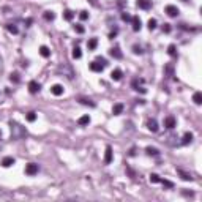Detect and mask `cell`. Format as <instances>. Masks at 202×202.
<instances>
[{
	"instance_id": "6da1fadb",
	"label": "cell",
	"mask_w": 202,
	"mask_h": 202,
	"mask_svg": "<svg viewBox=\"0 0 202 202\" xmlns=\"http://www.w3.org/2000/svg\"><path fill=\"white\" fill-rule=\"evenodd\" d=\"M10 130H11V139H14V141H21L27 136L25 126H22L18 122H13V120L10 122Z\"/></svg>"
},
{
	"instance_id": "7a4b0ae2",
	"label": "cell",
	"mask_w": 202,
	"mask_h": 202,
	"mask_svg": "<svg viewBox=\"0 0 202 202\" xmlns=\"http://www.w3.org/2000/svg\"><path fill=\"white\" fill-rule=\"evenodd\" d=\"M57 74L66 76L68 79H73V77H74V71H73V68H71L68 63H60V66L57 68Z\"/></svg>"
},
{
	"instance_id": "3957f363",
	"label": "cell",
	"mask_w": 202,
	"mask_h": 202,
	"mask_svg": "<svg viewBox=\"0 0 202 202\" xmlns=\"http://www.w3.org/2000/svg\"><path fill=\"white\" fill-rule=\"evenodd\" d=\"M164 11H166V14L171 16V18H177L179 13H180V10H179L175 5H167V6L164 8Z\"/></svg>"
},
{
	"instance_id": "277c9868",
	"label": "cell",
	"mask_w": 202,
	"mask_h": 202,
	"mask_svg": "<svg viewBox=\"0 0 202 202\" xmlns=\"http://www.w3.org/2000/svg\"><path fill=\"white\" fill-rule=\"evenodd\" d=\"M164 126L167 128V130H174L177 126V120H175V117L174 115H169V117H166L164 118Z\"/></svg>"
},
{
	"instance_id": "5b68a950",
	"label": "cell",
	"mask_w": 202,
	"mask_h": 202,
	"mask_svg": "<svg viewBox=\"0 0 202 202\" xmlns=\"http://www.w3.org/2000/svg\"><path fill=\"white\" fill-rule=\"evenodd\" d=\"M25 174H27V175H35V174H38V164L29 163L25 166Z\"/></svg>"
},
{
	"instance_id": "8992f818",
	"label": "cell",
	"mask_w": 202,
	"mask_h": 202,
	"mask_svg": "<svg viewBox=\"0 0 202 202\" xmlns=\"http://www.w3.org/2000/svg\"><path fill=\"white\" fill-rule=\"evenodd\" d=\"M104 68H106V66H104L103 63L97 62V60L90 63V70H92V71H95V73H101V71H103Z\"/></svg>"
},
{
	"instance_id": "52a82bcc",
	"label": "cell",
	"mask_w": 202,
	"mask_h": 202,
	"mask_svg": "<svg viewBox=\"0 0 202 202\" xmlns=\"http://www.w3.org/2000/svg\"><path fill=\"white\" fill-rule=\"evenodd\" d=\"M111 161H112V147L107 145L106 153H104V164H111Z\"/></svg>"
},
{
	"instance_id": "ba28073f",
	"label": "cell",
	"mask_w": 202,
	"mask_h": 202,
	"mask_svg": "<svg viewBox=\"0 0 202 202\" xmlns=\"http://www.w3.org/2000/svg\"><path fill=\"white\" fill-rule=\"evenodd\" d=\"M141 84H144V79H134V80H133L134 90H138V92H141V93H145L147 90H145L144 87H141Z\"/></svg>"
},
{
	"instance_id": "9c48e42d",
	"label": "cell",
	"mask_w": 202,
	"mask_h": 202,
	"mask_svg": "<svg viewBox=\"0 0 202 202\" xmlns=\"http://www.w3.org/2000/svg\"><path fill=\"white\" fill-rule=\"evenodd\" d=\"M51 93H52V95H56V97H60V95H63V87L60 84H54L51 87Z\"/></svg>"
},
{
	"instance_id": "30bf717a",
	"label": "cell",
	"mask_w": 202,
	"mask_h": 202,
	"mask_svg": "<svg viewBox=\"0 0 202 202\" xmlns=\"http://www.w3.org/2000/svg\"><path fill=\"white\" fill-rule=\"evenodd\" d=\"M109 54H111V56H112L114 59H117V60H120V59L123 57V54H122V51H120V47H118V46H114V47L109 51Z\"/></svg>"
},
{
	"instance_id": "8fae6325",
	"label": "cell",
	"mask_w": 202,
	"mask_h": 202,
	"mask_svg": "<svg viewBox=\"0 0 202 202\" xmlns=\"http://www.w3.org/2000/svg\"><path fill=\"white\" fill-rule=\"evenodd\" d=\"M39 90H41V85H39L36 80H30L29 82V92L30 93H38Z\"/></svg>"
},
{
	"instance_id": "7c38bea8",
	"label": "cell",
	"mask_w": 202,
	"mask_h": 202,
	"mask_svg": "<svg viewBox=\"0 0 202 202\" xmlns=\"http://www.w3.org/2000/svg\"><path fill=\"white\" fill-rule=\"evenodd\" d=\"M131 22H133V30H134V32H139V30L142 29V22H141V19H139L138 16H133Z\"/></svg>"
},
{
	"instance_id": "4fadbf2b",
	"label": "cell",
	"mask_w": 202,
	"mask_h": 202,
	"mask_svg": "<svg viewBox=\"0 0 202 202\" xmlns=\"http://www.w3.org/2000/svg\"><path fill=\"white\" fill-rule=\"evenodd\" d=\"M147 128H149L152 133H156V131H158V122H156V118H150L149 122H147Z\"/></svg>"
},
{
	"instance_id": "5bb4252c",
	"label": "cell",
	"mask_w": 202,
	"mask_h": 202,
	"mask_svg": "<svg viewBox=\"0 0 202 202\" xmlns=\"http://www.w3.org/2000/svg\"><path fill=\"white\" fill-rule=\"evenodd\" d=\"M138 6L141 10H150L152 8V2H150V0H138Z\"/></svg>"
},
{
	"instance_id": "9a60e30c",
	"label": "cell",
	"mask_w": 202,
	"mask_h": 202,
	"mask_svg": "<svg viewBox=\"0 0 202 202\" xmlns=\"http://www.w3.org/2000/svg\"><path fill=\"white\" fill-rule=\"evenodd\" d=\"M14 164V158L13 156H5L3 159H2V166L3 167H10V166H13Z\"/></svg>"
},
{
	"instance_id": "2e32d148",
	"label": "cell",
	"mask_w": 202,
	"mask_h": 202,
	"mask_svg": "<svg viewBox=\"0 0 202 202\" xmlns=\"http://www.w3.org/2000/svg\"><path fill=\"white\" fill-rule=\"evenodd\" d=\"M122 76H123V73H122V70H120V68H115V70L111 73L112 80H120V79H122Z\"/></svg>"
},
{
	"instance_id": "e0dca14e",
	"label": "cell",
	"mask_w": 202,
	"mask_h": 202,
	"mask_svg": "<svg viewBox=\"0 0 202 202\" xmlns=\"http://www.w3.org/2000/svg\"><path fill=\"white\" fill-rule=\"evenodd\" d=\"M97 46H98V39H97V38H90L89 41H87V47H89L90 51H95Z\"/></svg>"
},
{
	"instance_id": "ac0fdd59",
	"label": "cell",
	"mask_w": 202,
	"mask_h": 202,
	"mask_svg": "<svg viewBox=\"0 0 202 202\" xmlns=\"http://www.w3.org/2000/svg\"><path fill=\"white\" fill-rule=\"evenodd\" d=\"M112 112H114V115H120L123 112V104L122 103H117V104H114V107H112Z\"/></svg>"
},
{
	"instance_id": "d6986e66",
	"label": "cell",
	"mask_w": 202,
	"mask_h": 202,
	"mask_svg": "<svg viewBox=\"0 0 202 202\" xmlns=\"http://www.w3.org/2000/svg\"><path fill=\"white\" fill-rule=\"evenodd\" d=\"M39 54H41V57H44V59L51 57V51H49L47 46H41V47H39Z\"/></svg>"
},
{
	"instance_id": "ffe728a7",
	"label": "cell",
	"mask_w": 202,
	"mask_h": 202,
	"mask_svg": "<svg viewBox=\"0 0 202 202\" xmlns=\"http://www.w3.org/2000/svg\"><path fill=\"white\" fill-rule=\"evenodd\" d=\"M190 142H193V133H185V134H183V141H182V144L186 145V144H190Z\"/></svg>"
},
{
	"instance_id": "44dd1931",
	"label": "cell",
	"mask_w": 202,
	"mask_h": 202,
	"mask_svg": "<svg viewBox=\"0 0 202 202\" xmlns=\"http://www.w3.org/2000/svg\"><path fill=\"white\" fill-rule=\"evenodd\" d=\"M193 101H194V104H197V106L202 104V93H200V92H196L194 95H193Z\"/></svg>"
},
{
	"instance_id": "7402d4cb",
	"label": "cell",
	"mask_w": 202,
	"mask_h": 202,
	"mask_svg": "<svg viewBox=\"0 0 202 202\" xmlns=\"http://www.w3.org/2000/svg\"><path fill=\"white\" fill-rule=\"evenodd\" d=\"M6 30H8L10 33H13V35H18V33H19V29H18L14 24H6Z\"/></svg>"
},
{
	"instance_id": "603a6c76",
	"label": "cell",
	"mask_w": 202,
	"mask_h": 202,
	"mask_svg": "<svg viewBox=\"0 0 202 202\" xmlns=\"http://www.w3.org/2000/svg\"><path fill=\"white\" fill-rule=\"evenodd\" d=\"M77 123H79L80 126L89 125V123H90V117H89V115H82V117H80V118L77 120Z\"/></svg>"
},
{
	"instance_id": "cb8c5ba5",
	"label": "cell",
	"mask_w": 202,
	"mask_h": 202,
	"mask_svg": "<svg viewBox=\"0 0 202 202\" xmlns=\"http://www.w3.org/2000/svg\"><path fill=\"white\" fill-rule=\"evenodd\" d=\"M73 18H74V13H73L71 10H65V11H63V19H65V21H71Z\"/></svg>"
},
{
	"instance_id": "d4e9b609",
	"label": "cell",
	"mask_w": 202,
	"mask_h": 202,
	"mask_svg": "<svg viewBox=\"0 0 202 202\" xmlns=\"http://www.w3.org/2000/svg\"><path fill=\"white\" fill-rule=\"evenodd\" d=\"M79 101L82 103V104H85V106H90V107H95V106H97L90 98H84V97H82V98H79Z\"/></svg>"
},
{
	"instance_id": "484cf974",
	"label": "cell",
	"mask_w": 202,
	"mask_h": 202,
	"mask_svg": "<svg viewBox=\"0 0 202 202\" xmlns=\"http://www.w3.org/2000/svg\"><path fill=\"white\" fill-rule=\"evenodd\" d=\"M145 152H147V155H153V156H158V155H159V150L155 149V147H147Z\"/></svg>"
},
{
	"instance_id": "4316f807",
	"label": "cell",
	"mask_w": 202,
	"mask_h": 202,
	"mask_svg": "<svg viewBox=\"0 0 202 202\" xmlns=\"http://www.w3.org/2000/svg\"><path fill=\"white\" fill-rule=\"evenodd\" d=\"M167 54L171 57H175L177 56V47H175V44H169V47H167Z\"/></svg>"
},
{
	"instance_id": "83f0119b",
	"label": "cell",
	"mask_w": 202,
	"mask_h": 202,
	"mask_svg": "<svg viewBox=\"0 0 202 202\" xmlns=\"http://www.w3.org/2000/svg\"><path fill=\"white\" fill-rule=\"evenodd\" d=\"M177 172H179V174H180V175H182V179H183V180H186V182H188V180H190V182L193 180V177H191V174H186V172H183L182 169H177Z\"/></svg>"
},
{
	"instance_id": "f1b7e54d",
	"label": "cell",
	"mask_w": 202,
	"mask_h": 202,
	"mask_svg": "<svg viewBox=\"0 0 202 202\" xmlns=\"http://www.w3.org/2000/svg\"><path fill=\"white\" fill-rule=\"evenodd\" d=\"M43 18H44L46 21H54V19H56V14H54V11H44Z\"/></svg>"
},
{
	"instance_id": "f546056e",
	"label": "cell",
	"mask_w": 202,
	"mask_h": 202,
	"mask_svg": "<svg viewBox=\"0 0 202 202\" xmlns=\"http://www.w3.org/2000/svg\"><path fill=\"white\" fill-rule=\"evenodd\" d=\"M82 57V52H80V47L79 46H76L74 49H73V59H80Z\"/></svg>"
},
{
	"instance_id": "4dcf8cb0",
	"label": "cell",
	"mask_w": 202,
	"mask_h": 202,
	"mask_svg": "<svg viewBox=\"0 0 202 202\" xmlns=\"http://www.w3.org/2000/svg\"><path fill=\"white\" fill-rule=\"evenodd\" d=\"M25 118H27V122H35V120H36V114L35 112H29V114L25 115Z\"/></svg>"
},
{
	"instance_id": "1f68e13d",
	"label": "cell",
	"mask_w": 202,
	"mask_h": 202,
	"mask_svg": "<svg viewBox=\"0 0 202 202\" xmlns=\"http://www.w3.org/2000/svg\"><path fill=\"white\" fill-rule=\"evenodd\" d=\"M133 52L136 54V56H141V54H144L142 47H141V46H138V44H134V46H133Z\"/></svg>"
},
{
	"instance_id": "d6a6232c",
	"label": "cell",
	"mask_w": 202,
	"mask_h": 202,
	"mask_svg": "<svg viewBox=\"0 0 202 202\" xmlns=\"http://www.w3.org/2000/svg\"><path fill=\"white\" fill-rule=\"evenodd\" d=\"M10 80H11V82H14V84H18L19 80H21V79H19V74H18V73H13V74L10 76Z\"/></svg>"
},
{
	"instance_id": "836d02e7",
	"label": "cell",
	"mask_w": 202,
	"mask_h": 202,
	"mask_svg": "<svg viewBox=\"0 0 202 202\" xmlns=\"http://www.w3.org/2000/svg\"><path fill=\"white\" fill-rule=\"evenodd\" d=\"M74 32H76V33H84L85 29H84V27L80 25V24H76V25H74Z\"/></svg>"
},
{
	"instance_id": "e575fe53",
	"label": "cell",
	"mask_w": 202,
	"mask_h": 202,
	"mask_svg": "<svg viewBox=\"0 0 202 202\" xmlns=\"http://www.w3.org/2000/svg\"><path fill=\"white\" fill-rule=\"evenodd\" d=\"M156 29V19H150L149 21V30H155Z\"/></svg>"
},
{
	"instance_id": "d590c367",
	"label": "cell",
	"mask_w": 202,
	"mask_h": 202,
	"mask_svg": "<svg viewBox=\"0 0 202 202\" xmlns=\"http://www.w3.org/2000/svg\"><path fill=\"white\" fill-rule=\"evenodd\" d=\"M159 175H156V174H152V175H150V182L152 183H159Z\"/></svg>"
},
{
	"instance_id": "8d00e7d4",
	"label": "cell",
	"mask_w": 202,
	"mask_h": 202,
	"mask_svg": "<svg viewBox=\"0 0 202 202\" xmlns=\"http://www.w3.org/2000/svg\"><path fill=\"white\" fill-rule=\"evenodd\" d=\"M79 18H80V21H87V19H89V13H87V11H80Z\"/></svg>"
},
{
	"instance_id": "74e56055",
	"label": "cell",
	"mask_w": 202,
	"mask_h": 202,
	"mask_svg": "<svg viewBox=\"0 0 202 202\" xmlns=\"http://www.w3.org/2000/svg\"><path fill=\"white\" fill-rule=\"evenodd\" d=\"M171 30H172L171 24H164V25H163V32H164V33H171Z\"/></svg>"
},
{
	"instance_id": "f35d334b",
	"label": "cell",
	"mask_w": 202,
	"mask_h": 202,
	"mask_svg": "<svg viewBox=\"0 0 202 202\" xmlns=\"http://www.w3.org/2000/svg\"><path fill=\"white\" fill-rule=\"evenodd\" d=\"M161 183H163L164 186H167V188H174V183L172 182H169V180H159Z\"/></svg>"
},
{
	"instance_id": "ab89813d",
	"label": "cell",
	"mask_w": 202,
	"mask_h": 202,
	"mask_svg": "<svg viewBox=\"0 0 202 202\" xmlns=\"http://www.w3.org/2000/svg\"><path fill=\"white\" fill-rule=\"evenodd\" d=\"M122 19H123L125 22H130V21L133 19V18H131V16L128 14V13H123V14H122Z\"/></svg>"
},
{
	"instance_id": "60d3db41",
	"label": "cell",
	"mask_w": 202,
	"mask_h": 202,
	"mask_svg": "<svg viewBox=\"0 0 202 202\" xmlns=\"http://www.w3.org/2000/svg\"><path fill=\"white\" fill-rule=\"evenodd\" d=\"M95 60H97V62H100V63H103L104 66H107V60H106V59H103V57H97Z\"/></svg>"
},
{
	"instance_id": "b9f144b4",
	"label": "cell",
	"mask_w": 202,
	"mask_h": 202,
	"mask_svg": "<svg viewBox=\"0 0 202 202\" xmlns=\"http://www.w3.org/2000/svg\"><path fill=\"white\" fill-rule=\"evenodd\" d=\"M117 33H118V29H114V30H112V32H111V33H109V38H111V39H112V38H114V36H115V35H117Z\"/></svg>"
},
{
	"instance_id": "7bdbcfd3",
	"label": "cell",
	"mask_w": 202,
	"mask_h": 202,
	"mask_svg": "<svg viewBox=\"0 0 202 202\" xmlns=\"http://www.w3.org/2000/svg\"><path fill=\"white\" fill-rule=\"evenodd\" d=\"M3 70V66H2V59H0V71Z\"/></svg>"
},
{
	"instance_id": "ee69618b",
	"label": "cell",
	"mask_w": 202,
	"mask_h": 202,
	"mask_svg": "<svg viewBox=\"0 0 202 202\" xmlns=\"http://www.w3.org/2000/svg\"><path fill=\"white\" fill-rule=\"evenodd\" d=\"M0 136H2V131H0Z\"/></svg>"
},
{
	"instance_id": "f6af8a7d",
	"label": "cell",
	"mask_w": 202,
	"mask_h": 202,
	"mask_svg": "<svg viewBox=\"0 0 202 202\" xmlns=\"http://www.w3.org/2000/svg\"><path fill=\"white\" fill-rule=\"evenodd\" d=\"M183 2H188V0H183Z\"/></svg>"
}]
</instances>
